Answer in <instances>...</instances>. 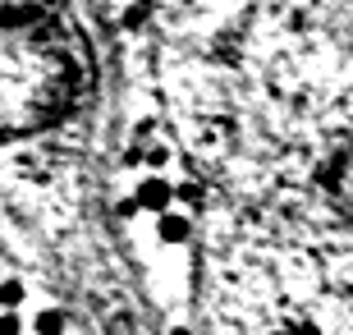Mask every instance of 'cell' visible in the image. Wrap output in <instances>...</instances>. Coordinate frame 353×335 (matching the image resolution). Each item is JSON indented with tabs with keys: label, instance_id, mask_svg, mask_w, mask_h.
Returning a JSON list of instances; mask_svg holds the SVG:
<instances>
[{
	"label": "cell",
	"instance_id": "cell-1",
	"mask_svg": "<svg viewBox=\"0 0 353 335\" xmlns=\"http://www.w3.org/2000/svg\"><path fill=\"white\" fill-rule=\"evenodd\" d=\"M138 202L147 207V211H165V207L174 202V184H165V180H157V175H152V180H143L138 184Z\"/></svg>",
	"mask_w": 353,
	"mask_h": 335
},
{
	"label": "cell",
	"instance_id": "cell-2",
	"mask_svg": "<svg viewBox=\"0 0 353 335\" xmlns=\"http://www.w3.org/2000/svg\"><path fill=\"white\" fill-rule=\"evenodd\" d=\"M157 234L165 239V244H183L188 234H193V225L183 216H174V211H161V225H157Z\"/></svg>",
	"mask_w": 353,
	"mask_h": 335
},
{
	"label": "cell",
	"instance_id": "cell-3",
	"mask_svg": "<svg viewBox=\"0 0 353 335\" xmlns=\"http://www.w3.org/2000/svg\"><path fill=\"white\" fill-rule=\"evenodd\" d=\"M65 312L60 308H46V312H37V335H65Z\"/></svg>",
	"mask_w": 353,
	"mask_h": 335
},
{
	"label": "cell",
	"instance_id": "cell-4",
	"mask_svg": "<svg viewBox=\"0 0 353 335\" xmlns=\"http://www.w3.org/2000/svg\"><path fill=\"white\" fill-rule=\"evenodd\" d=\"M19 303H23V280H5V285H0V308L14 312Z\"/></svg>",
	"mask_w": 353,
	"mask_h": 335
},
{
	"label": "cell",
	"instance_id": "cell-5",
	"mask_svg": "<svg viewBox=\"0 0 353 335\" xmlns=\"http://www.w3.org/2000/svg\"><path fill=\"white\" fill-rule=\"evenodd\" d=\"M23 331V326H19V317H14V312H5V317H0V335H19Z\"/></svg>",
	"mask_w": 353,
	"mask_h": 335
}]
</instances>
